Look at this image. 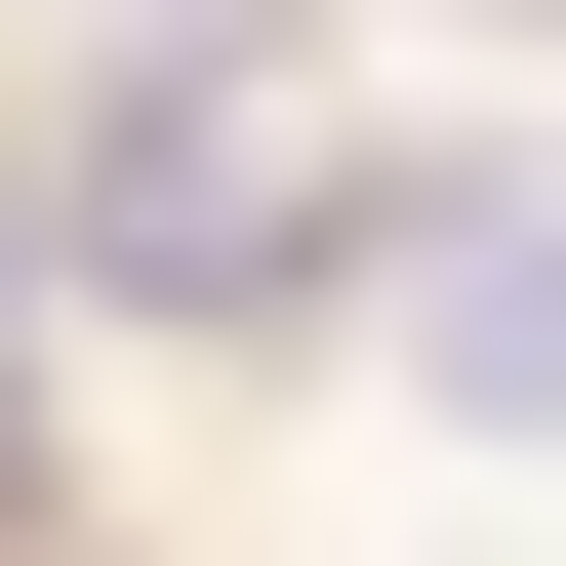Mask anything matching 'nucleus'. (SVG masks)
<instances>
[{"instance_id":"nucleus-1","label":"nucleus","mask_w":566,"mask_h":566,"mask_svg":"<svg viewBox=\"0 0 566 566\" xmlns=\"http://www.w3.org/2000/svg\"><path fill=\"white\" fill-rule=\"evenodd\" d=\"M41 243L163 283V324H283V82L163 0V82H82V163H41Z\"/></svg>"},{"instance_id":"nucleus-2","label":"nucleus","mask_w":566,"mask_h":566,"mask_svg":"<svg viewBox=\"0 0 566 566\" xmlns=\"http://www.w3.org/2000/svg\"><path fill=\"white\" fill-rule=\"evenodd\" d=\"M365 283H405V405L566 446V202H365Z\"/></svg>"}]
</instances>
